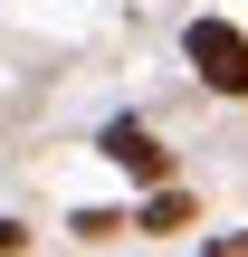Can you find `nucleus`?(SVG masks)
I'll return each mask as SVG.
<instances>
[{
  "instance_id": "f257e3e1",
  "label": "nucleus",
  "mask_w": 248,
  "mask_h": 257,
  "mask_svg": "<svg viewBox=\"0 0 248 257\" xmlns=\"http://www.w3.org/2000/svg\"><path fill=\"white\" fill-rule=\"evenodd\" d=\"M182 48H191L201 86H220V95H248V38L229 29V19H191V29H182Z\"/></svg>"
},
{
  "instance_id": "f03ea898",
  "label": "nucleus",
  "mask_w": 248,
  "mask_h": 257,
  "mask_svg": "<svg viewBox=\"0 0 248 257\" xmlns=\"http://www.w3.org/2000/svg\"><path fill=\"white\" fill-rule=\"evenodd\" d=\"M105 153H115L134 181H162V143H153L143 124H105Z\"/></svg>"
},
{
  "instance_id": "7ed1b4c3",
  "label": "nucleus",
  "mask_w": 248,
  "mask_h": 257,
  "mask_svg": "<svg viewBox=\"0 0 248 257\" xmlns=\"http://www.w3.org/2000/svg\"><path fill=\"white\" fill-rule=\"evenodd\" d=\"M182 219H191V200H182V191H162V200L143 210V229H182Z\"/></svg>"
},
{
  "instance_id": "20e7f679",
  "label": "nucleus",
  "mask_w": 248,
  "mask_h": 257,
  "mask_svg": "<svg viewBox=\"0 0 248 257\" xmlns=\"http://www.w3.org/2000/svg\"><path fill=\"white\" fill-rule=\"evenodd\" d=\"M10 248H19V219H0V257H10Z\"/></svg>"
}]
</instances>
